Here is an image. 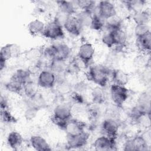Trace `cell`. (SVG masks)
Returning <instances> with one entry per match:
<instances>
[{"mask_svg":"<svg viewBox=\"0 0 151 151\" xmlns=\"http://www.w3.org/2000/svg\"><path fill=\"white\" fill-rule=\"evenodd\" d=\"M149 32H150L149 24L136 25L134 29V33L136 37L143 35Z\"/></svg>","mask_w":151,"mask_h":151,"instance_id":"e575fe53","label":"cell"},{"mask_svg":"<svg viewBox=\"0 0 151 151\" xmlns=\"http://www.w3.org/2000/svg\"><path fill=\"white\" fill-rule=\"evenodd\" d=\"M110 95L113 103L119 107H122L129 97V89L126 86L112 84L110 87Z\"/></svg>","mask_w":151,"mask_h":151,"instance_id":"277c9868","label":"cell"},{"mask_svg":"<svg viewBox=\"0 0 151 151\" xmlns=\"http://www.w3.org/2000/svg\"><path fill=\"white\" fill-rule=\"evenodd\" d=\"M147 140L142 135H137L127 140L123 145V150L125 151H146L149 150Z\"/></svg>","mask_w":151,"mask_h":151,"instance_id":"52a82bcc","label":"cell"},{"mask_svg":"<svg viewBox=\"0 0 151 151\" xmlns=\"http://www.w3.org/2000/svg\"><path fill=\"white\" fill-rule=\"evenodd\" d=\"M136 47L142 52H149L151 48V32L136 37Z\"/></svg>","mask_w":151,"mask_h":151,"instance_id":"2e32d148","label":"cell"},{"mask_svg":"<svg viewBox=\"0 0 151 151\" xmlns=\"http://www.w3.org/2000/svg\"><path fill=\"white\" fill-rule=\"evenodd\" d=\"M111 71V70L103 64L90 65L86 72V78L98 86L104 87L109 81Z\"/></svg>","mask_w":151,"mask_h":151,"instance_id":"6da1fadb","label":"cell"},{"mask_svg":"<svg viewBox=\"0 0 151 151\" xmlns=\"http://www.w3.org/2000/svg\"><path fill=\"white\" fill-rule=\"evenodd\" d=\"M105 22L106 20L100 17L94 11V12L93 13L92 20L89 28L93 31H102L103 29H104Z\"/></svg>","mask_w":151,"mask_h":151,"instance_id":"4dcf8cb0","label":"cell"},{"mask_svg":"<svg viewBox=\"0 0 151 151\" xmlns=\"http://www.w3.org/2000/svg\"><path fill=\"white\" fill-rule=\"evenodd\" d=\"M150 93L144 92L139 96L136 105L145 112L150 113Z\"/></svg>","mask_w":151,"mask_h":151,"instance_id":"f546056e","label":"cell"},{"mask_svg":"<svg viewBox=\"0 0 151 151\" xmlns=\"http://www.w3.org/2000/svg\"><path fill=\"white\" fill-rule=\"evenodd\" d=\"M8 101L7 98L5 96L1 95V100H0V107L1 109H8Z\"/></svg>","mask_w":151,"mask_h":151,"instance_id":"ab89813d","label":"cell"},{"mask_svg":"<svg viewBox=\"0 0 151 151\" xmlns=\"http://www.w3.org/2000/svg\"><path fill=\"white\" fill-rule=\"evenodd\" d=\"M63 28L69 34L78 37L83 30V28L75 15H70L64 21L63 25Z\"/></svg>","mask_w":151,"mask_h":151,"instance_id":"7c38bea8","label":"cell"},{"mask_svg":"<svg viewBox=\"0 0 151 151\" xmlns=\"http://www.w3.org/2000/svg\"><path fill=\"white\" fill-rule=\"evenodd\" d=\"M72 109L70 105L66 103L58 104L53 110L52 122L64 130L67 122L72 118Z\"/></svg>","mask_w":151,"mask_h":151,"instance_id":"7a4b0ae2","label":"cell"},{"mask_svg":"<svg viewBox=\"0 0 151 151\" xmlns=\"http://www.w3.org/2000/svg\"><path fill=\"white\" fill-rule=\"evenodd\" d=\"M95 12L105 20L117 15L116 6L114 2L110 1H100L98 2Z\"/></svg>","mask_w":151,"mask_h":151,"instance_id":"ba28073f","label":"cell"},{"mask_svg":"<svg viewBox=\"0 0 151 151\" xmlns=\"http://www.w3.org/2000/svg\"><path fill=\"white\" fill-rule=\"evenodd\" d=\"M23 87L24 86L21 83L11 77L9 81L5 84V87L6 90L15 94H20L22 93L23 91Z\"/></svg>","mask_w":151,"mask_h":151,"instance_id":"d6a6232c","label":"cell"},{"mask_svg":"<svg viewBox=\"0 0 151 151\" xmlns=\"http://www.w3.org/2000/svg\"><path fill=\"white\" fill-rule=\"evenodd\" d=\"M1 120L6 123H15L16 121L15 117L11 113L8 109H1Z\"/></svg>","mask_w":151,"mask_h":151,"instance_id":"d590c367","label":"cell"},{"mask_svg":"<svg viewBox=\"0 0 151 151\" xmlns=\"http://www.w3.org/2000/svg\"><path fill=\"white\" fill-rule=\"evenodd\" d=\"M95 48L90 42H83L78 48L77 57L84 66L89 67L93 60Z\"/></svg>","mask_w":151,"mask_h":151,"instance_id":"5b68a950","label":"cell"},{"mask_svg":"<svg viewBox=\"0 0 151 151\" xmlns=\"http://www.w3.org/2000/svg\"><path fill=\"white\" fill-rule=\"evenodd\" d=\"M101 127L104 134L116 138L119 129V124L116 120L113 118H107L103 121Z\"/></svg>","mask_w":151,"mask_h":151,"instance_id":"5bb4252c","label":"cell"},{"mask_svg":"<svg viewBox=\"0 0 151 151\" xmlns=\"http://www.w3.org/2000/svg\"><path fill=\"white\" fill-rule=\"evenodd\" d=\"M29 144L35 150L47 151L52 150L47 140L39 134L32 135L29 138Z\"/></svg>","mask_w":151,"mask_h":151,"instance_id":"9a60e30c","label":"cell"},{"mask_svg":"<svg viewBox=\"0 0 151 151\" xmlns=\"http://www.w3.org/2000/svg\"><path fill=\"white\" fill-rule=\"evenodd\" d=\"M74 91L79 93L80 94H83L87 90V84L84 82H78L75 84L74 86Z\"/></svg>","mask_w":151,"mask_h":151,"instance_id":"f35d334b","label":"cell"},{"mask_svg":"<svg viewBox=\"0 0 151 151\" xmlns=\"http://www.w3.org/2000/svg\"><path fill=\"white\" fill-rule=\"evenodd\" d=\"M23 143L24 138L21 134L17 131H11L6 136V144L12 149H18L22 146Z\"/></svg>","mask_w":151,"mask_h":151,"instance_id":"ac0fdd59","label":"cell"},{"mask_svg":"<svg viewBox=\"0 0 151 151\" xmlns=\"http://www.w3.org/2000/svg\"><path fill=\"white\" fill-rule=\"evenodd\" d=\"M39 88L37 81L31 80L24 85L22 92L27 99H31L39 93Z\"/></svg>","mask_w":151,"mask_h":151,"instance_id":"603a6c76","label":"cell"},{"mask_svg":"<svg viewBox=\"0 0 151 151\" xmlns=\"http://www.w3.org/2000/svg\"><path fill=\"white\" fill-rule=\"evenodd\" d=\"M116 138L104 134L97 137L93 144V146L97 151L116 150Z\"/></svg>","mask_w":151,"mask_h":151,"instance_id":"9c48e42d","label":"cell"},{"mask_svg":"<svg viewBox=\"0 0 151 151\" xmlns=\"http://www.w3.org/2000/svg\"><path fill=\"white\" fill-rule=\"evenodd\" d=\"M122 2L124 4V5L127 9L133 12V14L143 10L146 4V1L142 0L124 1H122Z\"/></svg>","mask_w":151,"mask_h":151,"instance_id":"4316f807","label":"cell"},{"mask_svg":"<svg viewBox=\"0 0 151 151\" xmlns=\"http://www.w3.org/2000/svg\"><path fill=\"white\" fill-rule=\"evenodd\" d=\"M37 83L40 88L45 90L51 89L57 83L56 74L50 69L42 70L38 75Z\"/></svg>","mask_w":151,"mask_h":151,"instance_id":"8992f818","label":"cell"},{"mask_svg":"<svg viewBox=\"0 0 151 151\" xmlns=\"http://www.w3.org/2000/svg\"><path fill=\"white\" fill-rule=\"evenodd\" d=\"M75 15L80 23L83 29L84 28H90L92 20L93 12L80 10V11L77 12Z\"/></svg>","mask_w":151,"mask_h":151,"instance_id":"484cf974","label":"cell"},{"mask_svg":"<svg viewBox=\"0 0 151 151\" xmlns=\"http://www.w3.org/2000/svg\"><path fill=\"white\" fill-rule=\"evenodd\" d=\"M86 127V124L84 122L72 117L67 122L64 131L66 135H76L85 132Z\"/></svg>","mask_w":151,"mask_h":151,"instance_id":"4fadbf2b","label":"cell"},{"mask_svg":"<svg viewBox=\"0 0 151 151\" xmlns=\"http://www.w3.org/2000/svg\"><path fill=\"white\" fill-rule=\"evenodd\" d=\"M110 77L113 84L122 86H126L129 81L128 73L122 69L112 70Z\"/></svg>","mask_w":151,"mask_h":151,"instance_id":"e0dca14e","label":"cell"},{"mask_svg":"<svg viewBox=\"0 0 151 151\" xmlns=\"http://www.w3.org/2000/svg\"><path fill=\"white\" fill-rule=\"evenodd\" d=\"M45 26V23L43 21L36 18L29 22L27 25V29L31 35L35 37L42 34Z\"/></svg>","mask_w":151,"mask_h":151,"instance_id":"ffe728a7","label":"cell"},{"mask_svg":"<svg viewBox=\"0 0 151 151\" xmlns=\"http://www.w3.org/2000/svg\"><path fill=\"white\" fill-rule=\"evenodd\" d=\"M74 2L77 8L80 11H86L93 13L97 6V2L92 0H77Z\"/></svg>","mask_w":151,"mask_h":151,"instance_id":"1f68e13d","label":"cell"},{"mask_svg":"<svg viewBox=\"0 0 151 151\" xmlns=\"http://www.w3.org/2000/svg\"><path fill=\"white\" fill-rule=\"evenodd\" d=\"M11 78L17 80L23 86L29 81L31 80V73L28 69L18 68L12 74Z\"/></svg>","mask_w":151,"mask_h":151,"instance_id":"7402d4cb","label":"cell"},{"mask_svg":"<svg viewBox=\"0 0 151 151\" xmlns=\"http://www.w3.org/2000/svg\"><path fill=\"white\" fill-rule=\"evenodd\" d=\"M55 2L58 6V10L65 14L67 15H75L77 12V9L78 8L74 1H58Z\"/></svg>","mask_w":151,"mask_h":151,"instance_id":"44dd1931","label":"cell"},{"mask_svg":"<svg viewBox=\"0 0 151 151\" xmlns=\"http://www.w3.org/2000/svg\"><path fill=\"white\" fill-rule=\"evenodd\" d=\"M101 42L108 48H112L115 47V42L113 34L110 31H106L103 34L101 37Z\"/></svg>","mask_w":151,"mask_h":151,"instance_id":"836d02e7","label":"cell"},{"mask_svg":"<svg viewBox=\"0 0 151 151\" xmlns=\"http://www.w3.org/2000/svg\"><path fill=\"white\" fill-rule=\"evenodd\" d=\"M132 19L136 25L149 24L150 19V12L146 9H143L136 13H134Z\"/></svg>","mask_w":151,"mask_h":151,"instance_id":"83f0119b","label":"cell"},{"mask_svg":"<svg viewBox=\"0 0 151 151\" xmlns=\"http://www.w3.org/2000/svg\"><path fill=\"white\" fill-rule=\"evenodd\" d=\"M38 110L39 109L34 107L28 106L27 109L24 112V117L25 119L28 121L33 120L37 116Z\"/></svg>","mask_w":151,"mask_h":151,"instance_id":"8d00e7d4","label":"cell"},{"mask_svg":"<svg viewBox=\"0 0 151 151\" xmlns=\"http://www.w3.org/2000/svg\"><path fill=\"white\" fill-rule=\"evenodd\" d=\"M110 32L113 34L115 42V47H123L126 45L127 40V35L123 28Z\"/></svg>","mask_w":151,"mask_h":151,"instance_id":"cb8c5ba5","label":"cell"},{"mask_svg":"<svg viewBox=\"0 0 151 151\" xmlns=\"http://www.w3.org/2000/svg\"><path fill=\"white\" fill-rule=\"evenodd\" d=\"M42 35L48 40L56 41L64 38L65 32L63 25L53 19L45 24Z\"/></svg>","mask_w":151,"mask_h":151,"instance_id":"3957f363","label":"cell"},{"mask_svg":"<svg viewBox=\"0 0 151 151\" xmlns=\"http://www.w3.org/2000/svg\"><path fill=\"white\" fill-rule=\"evenodd\" d=\"M89 136L86 131L76 135H66V146L69 149L81 148L87 145Z\"/></svg>","mask_w":151,"mask_h":151,"instance_id":"30bf717a","label":"cell"},{"mask_svg":"<svg viewBox=\"0 0 151 151\" xmlns=\"http://www.w3.org/2000/svg\"><path fill=\"white\" fill-rule=\"evenodd\" d=\"M21 52V47L17 44H7L1 48L0 61L7 62L12 58L19 57Z\"/></svg>","mask_w":151,"mask_h":151,"instance_id":"8fae6325","label":"cell"},{"mask_svg":"<svg viewBox=\"0 0 151 151\" xmlns=\"http://www.w3.org/2000/svg\"><path fill=\"white\" fill-rule=\"evenodd\" d=\"M42 56V51L37 48H32L27 52L26 57L29 60H38V58Z\"/></svg>","mask_w":151,"mask_h":151,"instance_id":"74e56055","label":"cell"},{"mask_svg":"<svg viewBox=\"0 0 151 151\" xmlns=\"http://www.w3.org/2000/svg\"><path fill=\"white\" fill-rule=\"evenodd\" d=\"M55 45V58L54 59L67 61L71 54V47L66 43H54Z\"/></svg>","mask_w":151,"mask_h":151,"instance_id":"d6986e66","label":"cell"},{"mask_svg":"<svg viewBox=\"0 0 151 151\" xmlns=\"http://www.w3.org/2000/svg\"><path fill=\"white\" fill-rule=\"evenodd\" d=\"M50 68L55 74H61L65 73L68 64L66 61L53 59L50 62Z\"/></svg>","mask_w":151,"mask_h":151,"instance_id":"d4e9b609","label":"cell"},{"mask_svg":"<svg viewBox=\"0 0 151 151\" xmlns=\"http://www.w3.org/2000/svg\"><path fill=\"white\" fill-rule=\"evenodd\" d=\"M100 86H96L91 91V98L95 104H101L106 100V95L104 90Z\"/></svg>","mask_w":151,"mask_h":151,"instance_id":"f1b7e54d","label":"cell"}]
</instances>
